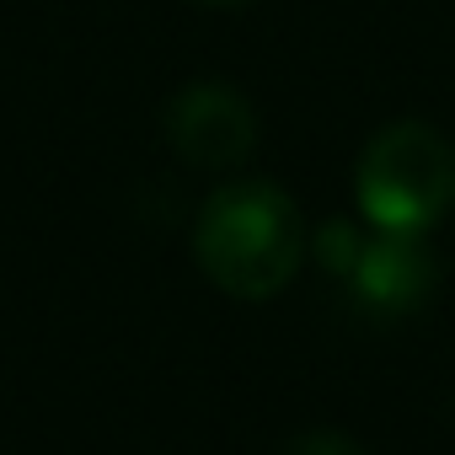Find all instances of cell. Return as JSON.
Wrapping results in <instances>:
<instances>
[{"instance_id": "2", "label": "cell", "mask_w": 455, "mask_h": 455, "mask_svg": "<svg viewBox=\"0 0 455 455\" xmlns=\"http://www.w3.org/2000/svg\"><path fill=\"white\" fill-rule=\"evenodd\" d=\"M354 198L375 231H428L455 204V150L439 129L402 118L386 124L359 166H354Z\"/></svg>"}, {"instance_id": "6", "label": "cell", "mask_w": 455, "mask_h": 455, "mask_svg": "<svg viewBox=\"0 0 455 455\" xmlns=\"http://www.w3.org/2000/svg\"><path fill=\"white\" fill-rule=\"evenodd\" d=\"M284 455H364L354 439H343V434H332V428H316V434H300Z\"/></svg>"}, {"instance_id": "7", "label": "cell", "mask_w": 455, "mask_h": 455, "mask_svg": "<svg viewBox=\"0 0 455 455\" xmlns=\"http://www.w3.org/2000/svg\"><path fill=\"white\" fill-rule=\"evenodd\" d=\"M198 6H252V0H198Z\"/></svg>"}, {"instance_id": "5", "label": "cell", "mask_w": 455, "mask_h": 455, "mask_svg": "<svg viewBox=\"0 0 455 455\" xmlns=\"http://www.w3.org/2000/svg\"><path fill=\"white\" fill-rule=\"evenodd\" d=\"M306 247H311V258L322 263V274L348 279V268H354V258H359V247H364V231H359L354 220H327L316 236H306Z\"/></svg>"}, {"instance_id": "3", "label": "cell", "mask_w": 455, "mask_h": 455, "mask_svg": "<svg viewBox=\"0 0 455 455\" xmlns=\"http://www.w3.org/2000/svg\"><path fill=\"white\" fill-rule=\"evenodd\" d=\"M161 129H166V145L188 161V166H204V172H231L252 156L258 145V118H252V102L220 81H198V86H182L166 113H161Z\"/></svg>"}, {"instance_id": "1", "label": "cell", "mask_w": 455, "mask_h": 455, "mask_svg": "<svg viewBox=\"0 0 455 455\" xmlns=\"http://www.w3.org/2000/svg\"><path fill=\"white\" fill-rule=\"evenodd\" d=\"M193 258L225 295L268 300L306 263V220L279 182L263 177L225 182L198 209Z\"/></svg>"}, {"instance_id": "4", "label": "cell", "mask_w": 455, "mask_h": 455, "mask_svg": "<svg viewBox=\"0 0 455 455\" xmlns=\"http://www.w3.org/2000/svg\"><path fill=\"white\" fill-rule=\"evenodd\" d=\"M348 295L370 316H412L428 306L439 284V263L418 231H375L364 236L354 268H348Z\"/></svg>"}]
</instances>
